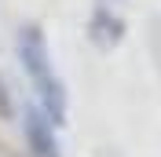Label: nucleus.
<instances>
[{
	"label": "nucleus",
	"instance_id": "2",
	"mask_svg": "<svg viewBox=\"0 0 161 157\" xmlns=\"http://www.w3.org/2000/svg\"><path fill=\"white\" fill-rule=\"evenodd\" d=\"M22 139H26L30 157H62L59 139H55V124L44 117L40 106H26V113H22Z\"/></svg>",
	"mask_w": 161,
	"mask_h": 157
},
{
	"label": "nucleus",
	"instance_id": "1",
	"mask_svg": "<svg viewBox=\"0 0 161 157\" xmlns=\"http://www.w3.org/2000/svg\"><path fill=\"white\" fill-rule=\"evenodd\" d=\"M15 51H19L26 77L37 88V106L44 110V117L55 128L66 124V91H62L59 77L51 69V51H48V40H44L40 26H22L19 37H15Z\"/></svg>",
	"mask_w": 161,
	"mask_h": 157
},
{
	"label": "nucleus",
	"instance_id": "3",
	"mask_svg": "<svg viewBox=\"0 0 161 157\" xmlns=\"http://www.w3.org/2000/svg\"><path fill=\"white\" fill-rule=\"evenodd\" d=\"M99 157H117V154H114V150H99Z\"/></svg>",
	"mask_w": 161,
	"mask_h": 157
}]
</instances>
